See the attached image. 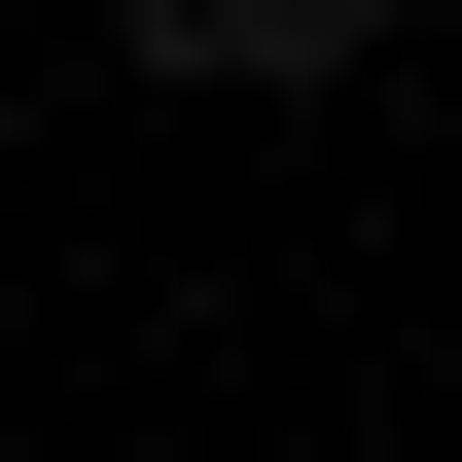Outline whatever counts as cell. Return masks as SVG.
<instances>
[{"mask_svg": "<svg viewBox=\"0 0 462 462\" xmlns=\"http://www.w3.org/2000/svg\"><path fill=\"white\" fill-rule=\"evenodd\" d=\"M392 0H143V71H356Z\"/></svg>", "mask_w": 462, "mask_h": 462, "instance_id": "obj_1", "label": "cell"}]
</instances>
